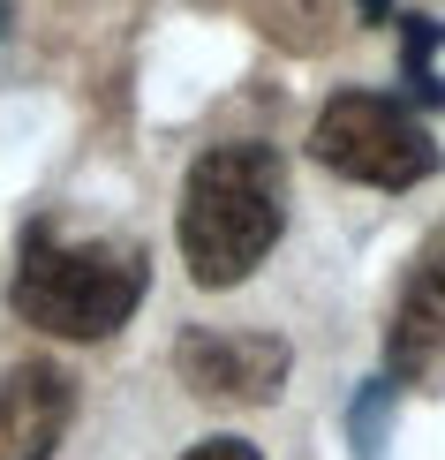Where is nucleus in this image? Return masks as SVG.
<instances>
[{"instance_id":"obj_5","label":"nucleus","mask_w":445,"mask_h":460,"mask_svg":"<svg viewBox=\"0 0 445 460\" xmlns=\"http://www.w3.org/2000/svg\"><path fill=\"white\" fill-rule=\"evenodd\" d=\"M76 423V385L53 362H23L0 377V460H53Z\"/></svg>"},{"instance_id":"obj_4","label":"nucleus","mask_w":445,"mask_h":460,"mask_svg":"<svg viewBox=\"0 0 445 460\" xmlns=\"http://www.w3.org/2000/svg\"><path fill=\"white\" fill-rule=\"evenodd\" d=\"M287 370H295V348L280 332H211V324H189L174 340V377L197 400L264 408V400H280Z\"/></svg>"},{"instance_id":"obj_6","label":"nucleus","mask_w":445,"mask_h":460,"mask_svg":"<svg viewBox=\"0 0 445 460\" xmlns=\"http://www.w3.org/2000/svg\"><path fill=\"white\" fill-rule=\"evenodd\" d=\"M438 348H445V302L423 279H408L393 324H385V370H393V385H415V377L438 362Z\"/></svg>"},{"instance_id":"obj_8","label":"nucleus","mask_w":445,"mask_h":460,"mask_svg":"<svg viewBox=\"0 0 445 460\" xmlns=\"http://www.w3.org/2000/svg\"><path fill=\"white\" fill-rule=\"evenodd\" d=\"M385 408H393V377H378V385L355 400V415H347V430H355V460H385Z\"/></svg>"},{"instance_id":"obj_1","label":"nucleus","mask_w":445,"mask_h":460,"mask_svg":"<svg viewBox=\"0 0 445 460\" xmlns=\"http://www.w3.org/2000/svg\"><path fill=\"white\" fill-rule=\"evenodd\" d=\"M287 234V166L272 144H211L182 181L174 242L197 287H242Z\"/></svg>"},{"instance_id":"obj_9","label":"nucleus","mask_w":445,"mask_h":460,"mask_svg":"<svg viewBox=\"0 0 445 460\" xmlns=\"http://www.w3.org/2000/svg\"><path fill=\"white\" fill-rule=\"evenodd\" d=\"M408 279H423V287H431V295L445 302V226H438L431 242H423V257H415V272H408Z\"/></svg>"},{"instance_id":"obj_12","label":"nucleus","mask_w":445,"mask_h":460,"mask_svg":"<svg viewBox=\"0 0 445 460\" xmlns=\"http://www.w3.org/2000/svg\"><path fill=\"white\" fill-rule=\"evenodd\" d=\"M8 23H15V15H8V0H0V31H8Z\"/></svg>"},{"instance_id":"obj_10","label":"nucleus","mask_w":445,"mask_h":460,"mask_svg":"<svg viewBox=\"0 0 445 460\" xmlns=\"http://www.w3.org/2000/svg\"><path fill=\"white\" fill-rule=\"evenodd\" d=\"M182 460H264L249 438H204V446H189Z\"/></svg>"},{"instance_id":"obj_7","label":"nucleus","mask_w":445,"mask_h":460,"mask_svg":"<svg viewBox=\"0 0 445 460\" xmlns=\"http://www.w3.org/2000/svg\"><path fill=\"white\" fill-rule=\"evenodd\" d=\"M400 38H408V84H415V99H423V106H445V84L431 75V46L445 38V23H431V15H408V23H400Z\"/></svg>"},{"instance_id":"obj_11","label":"nucleus","mask_w":445,"mask_h":460,"mask_svg":"<svg viewBox=\"0 0 445 460\" xmlns=\"http://www.w3.org/2000/svg\"><path fill=\"white\" fill-rule=\"evenodd\" d=\"M393 15V0H362V23H385Z\"/></svg>"},{"instance_id":"obj_2","label":"nucleus","mask_w":445,"mask_h":460,"mask_svg":"<svg viewBox=\"0 0 445 460\" xmlns=\"http://www.w3.org/2000/svg\"><path fill=\"white\" fill-rule=\"evenodd\" d=\"M144 287H151V257L137 242H61L46 219H31L23 249H15L8 302L23 324L53 340H113L137 317Z\"/></svg>"},{"instance_id":"obj_3","label":"nucleus","mask_w":445,"mask_h":460,"mask_svg":"<svg viewBox=\"0 0 445 460\" xmlns=\"http://www.w3.org/2000/svg\"><path fill=\"white\" fill-rule=\"evenodd\" d=\"M309 151H317V166H333L340 181H362V189H415L438 174L431 128L378 91H340L309 128Z\"/></svg>"}]
</instances>
